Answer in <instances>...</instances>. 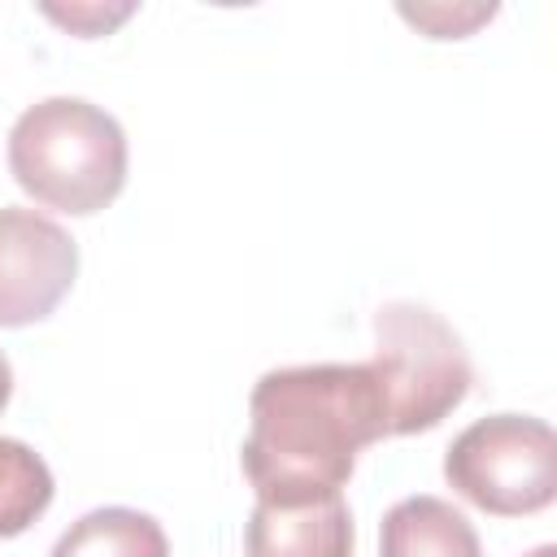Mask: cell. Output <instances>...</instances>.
Segmentation results:
<instances>
[{"mask_svg": "<svg viewBox=\"0 0 557 557\" xmlns=\"http://www.w3.org/2000/svg\"><path fill=\"white\" fill-rule=\"evenodd\" d=\"M387 435V413L370 366H283L248 396V440L239 466L265 505H309L335 496L357 453Z\"/></svg>", "mask_w": 557, "mask_h": 557, "instance_id": "6da1fadb", "label": "cell"}, {"mask_svg": "<svg viewBox=\"0 0 557 557\" xmlns=\"http://www.w3.org/2000/svg\"><path fill=\"white\" fill-rule=\"evenodd\" d=\"M9 170L30 200L87 218L126 183V131L91 100L48 96L13 122Z\"/></svg>", "mask_w": 557, "mask_h": 557, "instance_id": "7a4b0ae2", "label": "cell"}, {"mask_svg": "<svg viewBox=\"0 0 557 557\" xmlns=\"http://www.w3.org/2000/svg\"><path fill=\"white\" fill-rule=\"evenodd\" d=\"M366 366L383 396L387 435H413L440 426L474 383L461 335L418 300L379 305L374 361Z\"/></svg>", "mask_w": 557, "mask_h": 557, "instance_id": "3957f363", "label": "cell"}, {"mask_svg": "<svg viewBox=\"0 0 557 557\" xmlns=\"http://www.w3.org/2000/svg\"><path fill=\"white\" fill-rule=\"evenodd\" d=\"M457 496L496 518L540 513L557 496V440L544 418L492 413L470 422L444 453Z\"/></svg>", "mask_w": 557, "mask_h": 557, "instance_id": "277c9868", "label": "cell"}, {"mask_svg": "<svg viewBox=\"0 0 557 557\" xmlns=\"http://www.w3.org/2000/svg\"><path fill=\"white\" fill-rule=\"evenodd\" d=\"M78 244L35 209H0V326L44 322L74 287Z\"/></svg>", "mask_w": 557, "mask_h": 557, "instance_id": "5b68a950", "label": "cell"}, {"mask_svg": "<svg viewBox=\"0 0 557 557\" xmlns=\"http://www.w3.org/2000/svg\"><path fill=\"white\" fill-rule=\"evenodd\" d=\"M244 553L248 557H352L348 500L339 492L309 505L257 500L244 527Z\"/></svg>", "mask_w": 557, "mask_h": 557, "instance_id": "8992f818", "label": "cell"}, {"mask_svg": "<svg viewBox=\"0 0 557 557\" xmlns=\"http://www.w3.org/2000/svg\"><path fill=\"white\" fill-rule=\"evenodd\" d=\"M379 557H483L479 531L440 496H405L379 522Z\"/></svg>", "mask_w": 557, "mask_h": 557, "instance_id": "52a82bcc", "label": "cell"}, {"mask_svg": "<svg viewBox=\"0 0 557 557\" xmlns=\"http://www.w3.org/2000/svg\"><path fill=\"white\" fill-rule=\"evenodd\" d=\"M52 557H170V540L152 513L109 505L70 522L52 544Z\"/></svg>", "mask_w": 557, "mask_h": 557, "instance_id": "ba28073f", "label": "cell"}, {"mask_svg": "<svg viewBox=\"0 0 557 557\" xmlns=\"http://www.w3.org/2000/svg\"><path fill=\"white\" fill-rule=\"evenodd\" d=\"M52 505V470L48 461L22 444L0 435V540L22 535Z\"/></svg>", "mask_w": 557, "mask_h": 557, "instance_id": "9c48e42d", "label": "cell"}, {"mask_svg": "<svg viewBox=\"0 0 557 557\" xmlns=\"http://www.w3.org/2000/svg\"><path fill=\"white\" fill-rule=\"evenodd\" d=\"M57 22H65L70 30H83V35H104L113 22H122L126 13H131V4H122V9H48Z\"/></svg>", "mask_w": 557, "mask_h": 557, "instance_id": "30bf717a", "label": "cell"}, {"mask_svg": "<svg viewBox=\"0 0 557 557\" xmlns=\"http://www.w3.org/2000/svg\"><path fill=\"white\" fill-rule=\"evenodd\" d=\"M9 396H13V370H9V357L0 352V409L9 405Z\"/></svg>", "mask_w": 557, "mask_h": 557, "instance_id": "8fae6325", "label": "cell"}, {"mask_svg": "<svg viewBox=\"0 0 557 557\" xmlns=\"http://www.w3.org/2000/svg\"><path fill=\"white\" fill-rule=\"evenodd\" d=\"M527 557H557V548H553V544H540V548H531Z\"/></svg>", "mask_w": 557, "mask_h": 557, "instance_id": "7c38bea8", "label": "cell"}]
</instances>
